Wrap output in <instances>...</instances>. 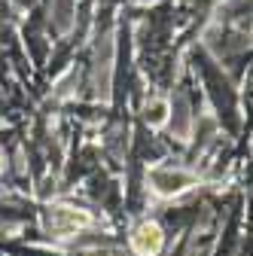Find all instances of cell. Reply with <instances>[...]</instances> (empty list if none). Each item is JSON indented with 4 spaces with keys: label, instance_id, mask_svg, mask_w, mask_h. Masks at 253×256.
Returning <instances> with one entry per match:
<instances>
[{
    "label": "cell",
    "instance_id": "cell-4",
    "mask_svg": "<svg viewBox=\"0 0 253 256\" xmlns=\"http://www.w3.org/2000/svg\"><path fill=\"white\" fill-rule=\"evenodd\" d=\"M150 122H152V125H162V122H165V104H159V107H156V110H152V116H150Z\"/></svg>",
    "mask_w": 253,
    "mask_h": 256
},
{
    "label": "cell",
    "instance_id": "cell-1",
    "mask_svg": "<svg viewBox=\"0 0 253 256\" xmlns=\"http://www.w3.org/2000/svg\"><path fill=\"white\" fill-rule=\"evenodd\" d=\"M92 214L88 210H80V208H52V214H49V226H52V232H61V235H70V232H76V229H88L92 226Z\"/></svg>",
    "mask_w": 253,
    "mask_h": 256
},
{
    "label": "cell",
    "instance_id": "cell-5",
    "mask_svg": "<svg viewBox=\"0 0 253 256\" xmlns=\"http://www.w3.org/2000/svg\"><path fill=\"white\" fill-rule=\"evenodd\" d=\"M0 171H4V152H0Z\"/></svg>",
    "mask_w": 253,
    "mask_h": 256
},
{
    "label": "cell",
    "instance_id": "cell-3",
    "mask_svg": "<svg viewBox=\"0 0 253 256\" xmlns=\"http://www.w3.org/2000/svg\"><path fill=\"white\" fill-rule=\"evenodd\" d=\"M189 183H192V177H180V174L162 177V174H156V192H162V196H174V192L186 189Z\"/></svg>",
    "mask_w": 253,
    "mask_h": 256
},
{
    "label": "cell",
    "instance_id": "cell-2",
    "mask_svg": "<svg viewBox=\"0 0 253 256\" xmlns=\"http://www.w3.org/2000/svg\"><path fill=\"white\" fill-rule=\"evenodd\" d=\"M162 244H165V232L159 222H140L132 235V250L138 256H156L162 250Z\"/></svg>",
    "mask_w": 253,
    "mask_h": 256
}]
</instances>
